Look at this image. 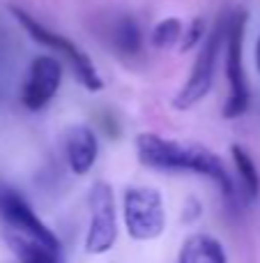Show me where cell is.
Masks as SVG:
<instances>
[{
  "instance_id": "cell-1",
  "label": "cell",
  "mask_w": 260,
  "mask_h": 263,
  "mask_svg": "<svg viewBox=\"0 0 260 263\" xmlns=\"http://www.w3.org/2000/svg\"><path fill=\"white\" fill-rule=\"evenodd\" d=\"M138 162L155 171H189L196 176H205L221 190V194L233 203L240 196L233 176L216 153L201 143H187L159 136L155 132H143L136 136Z\"/></svg>"
},
{
  "instance_id": "cell-2",
  "label": "cell",
  "mask_w": 260,
  "mask_h": 263,
  "mask_svg": "<svg viewBox=\"0 0 260 263\" xmlns=\"http://www.w3.org/2000/svg\"><path fill=\"white\" fill-rule=\"evenodd\" d=\"M9 12H12V16L16 18L18 26H21L28 35H30V40H35L37 44H41V46H46V49L60 53L69 65H72V69H74V74H76L78 83H81L85 90L99 92L101 88H104V81H101V77H99V72H97L95 63H92L90 55H88L81 46L74 44L72 40H67V37L60 35V32L46 28L41 21H37V16H32L30 12H26V9L18 7V5H9Z\"/></svg>"
},
{
  "instance_id": "cell-3",
  "label": "cell",
  "mask_w": 260,
  "mask_h": 263,
  "mask_svg": "<svg viewBox=\"0 0 260 263\" xmlns=\"http://www.w3.org/2000/svg\"><path fill=\"white\" fill-rule=\"evenodd\" d=\"M249 14L247 9H235L228 14L226 21V79H228V100L224 104V118L233 120L249 111L251 95H249V81L244 74V32H247Z\"/></svg>"
},
{
  "instance_id": "cell-4",
  "label": "cell",
  "mask_w": 260,
  "mask_h": 263,
  "mask_svg": "<svg viewBox=\"0 0 260 263\" xmlns=\"http://www.w3.org/2000/svg\"><path fill=\"white\" fill-rule=\"evenodd\" d=\"M226 21H228V16L216 18L214 28H212L205 35V40H203L201 51H198L196 60H193V67H191V74H189L187 83H184L178 95L173 97V106L178 111L191 109L193 104H198V102L210 92L212 83H214L216 60H219V53L226 44Z\"/></svg>"
},
{
  "instance_id": "cell-5",
  "label": "cell",
  "mask_w": 260,
  "mask_h": 263,
  "mask_svg": "<svg viewBox=\"0 0 260 263\" xmlns=\"http://www.w3.org/2000/svg\"><path fill=\"white\" fill-rule=\"evenodd\" d=\"M122 213L127 233L134 240H155L164 233V201L152 187H127L122 196Z\"/></svg>"
},
{
  "instance_id": "cell-6",
  "label": "cell",
  "mask_w": 260,
  "mask_h": 263,
  "mask_svg": "<svg viewBox=\"0 0 260 263\" xmlns=\"http://www.w3.org/2000/svg\"><path fill=\"white\" fill-rule=\"evenodd\" d=\"M90 203V224L85 233L88 254H106L118 240V219H115L113 190L106 182H95L88 196Z\"/></svg>"
},
{
  "instance_id": "cell-7",
  "label": "cell",
  "mask_w": 260,
  "mask_h": 263,
  "mask_svg": "<svg viewBox=\"0 0 260 263\" xmlns=\"http://www.w3.org/2000/svg\"><path fill=\"white\" fill-rule=\"evenodd\" d=\"M62 83V65L53 55H37L21 86V104L28 111H41L51 104Z\"/></svg>"
},
{
  "instance_id": "cell-8",
  "label": "cell",
  "mask_w": 260,
  "mask_h": 263,
  "mask_svg": "<svg viewBox=\"0 0 260 263\" xmlns=\"http://www.w3.org/2000/svg\"><path fill=\"white\" fill-rule=\"evenodd\" d=\"M0 215L5 217L12 233H18V236L37 240L46 247L60 250V240L55 238V233L37 217L35 210L26 203V199L21 194H16L14 190L0 192Z\"/></svg>"
},
{
  "instance_id": "cell-9",
  "label": "cell",
  "mask_w": 260,
  "mask_h": 263,
  "mask_svg": "<svg viewBox=\"0 0 260 263\" xmlns=\"http://www.w3.org/2000/svg\"><path fill=\"white\" fill-rule=\"evenodd\" d=\"M99 143L88 125H74L64 132V157L76 176H85L97 162Z\"/></svg>"
},
{
  "instance_id": "cell-10",
  "label": "cell",
  "mask_w": 260,
  "mask_h": 263,
  "mask_svg": "<svg viewBox=\"0 0 260 263\" xmlns=\"http://www.w3.org/2000/svg\"><path fill=\"white\" fill-rule=\"evenodd\" d=\"M109 46L122 58H134L143 51V30L132 14H118L106 21L104 30Z\"/></svg>"
},
{
  "instance_id": "cell-11",
  "label": "cell",
  "mask_w": 260,
  "mask_h": 263,
  "mask_svg": "<svg viewBox=\"0 0 260 263\" xmlns=\"http://www.w3.org/2000/svg\"><path fill=\"white\" fill-rule=\"evenodd\" d=\"M178 263H228V256L216 238L207 233H193L180 247Z\"/></svg>"
},
{
  "instance_id": "cell-12",
  "label": "cell",
  "mask_w": 260,
  "mask_h": 263,
  "mask_svg": "<svg viewBox=\"0 0 260 263\" xmlns=\"http://www.w3.org/2000/svg\"><path fill=\"white\" fill-rule=\"evenodd\" d=\"M230 155H233V162H235V171H237L240 178V196H242L247 203L258 199L260 194V173L258 166L253 162V157L247 153V148L235 143L230 148Z\"/></svg>"
},
{
  "instance_id": "cell-13",
  "label": "cell",
  "mask_w": 260,
  "mask_h": 263,
  "mask_svg": "<svg viewBox=\"0 0 260 263\" xmlns=\"http://www.w3.org/2000/svg\"><path fill=\"white\" fill-rule=\"evenodd\" d=\"M7 242L12 247V252L18 256L21 263H62V256H60V250H53V247H46L37 240H30V238H23L18 233H7Z\"/></svg>"
},
{
  "instance_id": "cell-14",
  "label": "cell",
  "mask_w": 260,
  "mask_h": 263,
  "mask_svg": "<svg viewBox=\"0 0 260 263\" xmlns=\"http://www.w3.org/2000/svg\"><path fill=\"white\" fill-rule=\"evenodd\" d=\"M182 35H184V26L180 18L170 16V18H164V21H159L155 28H152L150 32V44L155 46V49L164 51V49H170V46L182 42Z\"/></svg>"
},
{
  "instance_id": "cell-15",
  "label": "cell",
  "mask_w": 260,
  "mask_h": 263,
  "mask_svg": "<svg viewBox=\"0 0 260 263\" xmlns=\"http://www.w3.org/2000/svg\"><path fill=\"white\" fill-rule=\"evenodd\" d=\"M205 40V21L201 16H196L187 28H184V35H182V42H180V51H191L196 49L198 44H203Z\"/></svg>"
},
{
  "instance_id": "cell-16",
  "label": "cell",
  "mask_w": 260,
  "mask_h": 263,
  "mask_svg": "<svg viewBox=\"0 0 260 263\" xmlns=\"http://www.w3.org/2000/svg\"><path fill=\"white\" fill-rule=\"evenodd\" d=\"M256 65H258V72H260V37H258V44H256Z\"/></svg>"
}]
</instances>
